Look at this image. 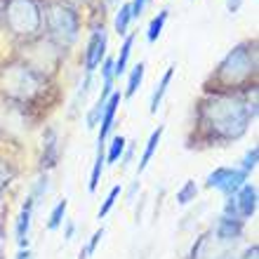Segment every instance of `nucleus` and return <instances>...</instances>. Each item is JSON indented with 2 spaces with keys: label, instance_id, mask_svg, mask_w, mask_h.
Segmentation results:
<instances>
[{
  "label": "nucleus",
  "instance_id": "2",
  "mask_svg": "<svg viewBox=\"0 0 259 259\" xmlns=\"http://www.w3.org/2000/svg\"><path fill=\"white\" fill-rule=\"evenodd\" d=\"M257 66V52H254V42H243L236 50H231L226 59L219 64L217 68V80L224 85H238V82L247 80L254 73Z\"/></svg>",
  "mask_w": 259,
  "mask_h": 259
},
{
  "label": "nucleus",
  "instance_id": "10",
  "mask_svg": "<svg viewBox=\"0 0 259 259\" xmlns=\"http://www.w3.org/2000/svg\"><path fill=\"white\" fill-rule=\"evenodd\" d=\"M33 198L28 196L24 207L19 212V219H17V240H19V245L24 247L28 243V229H31V214H33Z\"/></svg>",
  "mask_w": 259,
  "mask_h": 259
},
{
  "label": "nucleus",
  "instance_id": "12",
  "mask_svg": "<svg viewBox=\"0 0 259 259\" xmlns=\"http://www.w3.org/2000/svg\"><path fill=\"white\" fill-rule=\"evenodd\" d=\"M243 233V222L240 219L222 217L217 224V238L219 240H236Z\"/></svg>",
  "mask_w": 259,
  "mask_h": 259
},
{
  "label": "nucleus",
  "instance_id": "33",
  "mask_svg": "<svg viewBox=\"0 0 259 259\" xmlns=\"http://www.w3.org/2000/svg\"><path fill=\"white\" fill-rule=\"evenodd\" d=\"M14 259H31V252H28V250H21V252L17 254Z\"/></svg>",
  "mask_w": 259,
  "mask_h": 259
},
{
  "label": "nucleus",
  "instance_id": "35",
  "mask_svg": "<svg viewBox=\"0 0 259 259\" xmlns=\"http://www.w3.org/2000/svg\"><path fill=\"white\" fill-rule=\"evenodd\" d=\"M68 3H88V0H68Z\"/></svg>",
  "mask_w": 259,
  "mask_h": 259
},
{
  "label": "nucleus",
  "instance_id": "21",
  "mask_svg": "<svg viewBox=\"0 0 259 259\" xmlns=\"http://www.w3.org/2000/svg\"><path fill=\"white\" fill-rule=\"evenodd\" d=\"M66 207H68V200H59V203L55 205V210H52V214H50V222H48V229L50 231H55V229H59L64 222V214H66Z\"/></svg>",
  "mask_w": 259,
  "mask_h": 259
},
{
  "label": "nucleus",
  "instance_id": "15",
  "mask_svg": "<svg viewBox=\"0 0 259 259\" xmlns=\"http://www.w3.org/2000/svg\"><path fill=\"white\" fill-rule=\"evenodd\" d=\"M132 42H135V35H127L120 48V55L118 59H113V75H123L125 73V66H127V59H130V52H132Z\"/></svg>",
  "mask_w": 259,
  "mask_h": 259
},
{
  "label": "nucleus",
  "instance_id": "18",
  "mask_svg": "<svg viewBox=\"0 0 259 259\" xmlns=\"http://www.w3.org/2000/svg\"><path fill=\"white\" fill-rule=\"evenodd\" d=\"M130 21H132V7H130V3H125V5H120V10H118L113 26H116V31L120 35H125L130 28Z\"/></svg>",
  "mask_w": 259,
  "mask_h": 259
},
{
  "label": "nucleus",
  "instance_id": "20",
  "mask_svg": "<svg viewBox=\"0 0 259 259\" xmlns=\"http://www.w3.org/2000/svg\"><path fill=\"white\" fill-rule=\"evenodd\" d=\"M102 170H104V146H99L97 149V158H95V167H92V177H90V191H95L97 186H99Z\"/></svg>",
  "mask_w": 259,
  "mask_h": 259
},
{
  "label": "nucleus",
  "instance_id": "23",
  "mask_svg": "<svg viewBox=\"0 0 259 259\" xmlns=\"http://www.w3.org/2000/svg\"><path fill=\"white\" fill-rule=\"evenodd\" d=\"M196 196H198L196 182H186V184L177 191V203H179V205H189L191 200H196Z\"/></svg>",
  "mask_w": 259,
  "mask_h": 259
},
{
  "label": "nucleus",
  "instance_id": "32",
  "mask_svg": "<svg viewBox=\"0 0 259 259\" xmlns=\"http://www.w3.org/2000/svg\"><path fill=\"white\" fill-rule=\"evenodd\" d=\"M73 229H75L73 222H68V224H66V233H64V238H66V240L73 238Z\"/></svg>",
  "mask_w": 259,
  "mask_h": 259
},
{
  "label": "nucleus",
  "instance_id": "7",
  "mask_svg": "<svg viewBox=\"0 0 259 259\" xmlns=\"http://www.w3.org/2000/svg\"><path fill=\"white\" fill-rule=\"evenodd\" d=\"M104 55H106V33H104V28H95V33L88 42V50H85V71L92 73L102 64Z\"/></svg>",
  "mask_w": 259,
  "mask_h": 259
},
{
  "label": "nucleus",
  "instance_id": "34",
  "mask_svg": "<svg viewBox=\"0 0 259 259\" xmlns=\"http://www.w3.org/2000/svg\"><path fill=\"white\" fill-rule=\"evenodd\" d=\"M245 259H257V247H252V250L245 254Z\"/></svg>",
  "mask_w": 259,
  "mask_h": 259
},
{
  "label": "nucleus",
  "instance_id": "28",
  "mask_svg": "<svg viewBox=\"0 0 259 259\" xmlns=\"http://www.w3.org/2000/svg\"><path fill=\"white\" fill-rule=\"evenodd\" d=\"M102 75H104V82H113V78H116V75H113V59H111V57L104 62Z\"/></svg>",
  "mask_w": 259,
  "mask_h": 259
},
{
  "label": "nucleus",
  "instance_id": "5",
  "mask_svg": "<svg viewBox=\"0 0 259 259\" xmlns=\"http://www.w3.org/2000/svg\"><path fill=\"white\" fill-rule=\"evenodd\" d=\"M48 26L50 33L55 35L62 45H71L78 38V14L68 5L52 3L48 7Z\"/></svg>",
  "mask_w": 259,
  "mask_h": 259
},
{
  "label": "nucleus",
  "instance_id": "25",
  "mask_svg": "<svg viewBox=\"0 0 259 259\" xmlns=\"http://www.w3.org/2000/svg\"><path fill=\"white\" fill-rule=\"evenodd\" d=\"M257 156H259V149L252 146V149L245 153V158H243V172H250L257 167Z\"/></svg>",
  "mask_w": 259,
  "mask_h": 259
},
{
  "label": "nucleus",
  "instance_id": "27",
  "mask_svg": "<svg viewBox=\"0 0 259 259\" xmlns=\"http://www.w3.org/2000/svg\"><path fill=\"white\" fill-rule=\"evenodd\" d=\"M102 238H104V229H99V231L92 233V238H90L88 247H85V252H88V257H90V254H95V250H97V245H99V240H102Z\"/></svg>",
  "mask_w": 259,
  "mask_h": 259
},
{
  "label": "nucleus",
  "instance_id": "11",
  "mask_svg": "<svg viewBox=\"0 0 259 259\" xmlns=\"http://www.w3.org/2000/svg\"><path fill=\"white\" fill-rule=\"evenodd\" d=\"M111 92H113V82H104V90H102V95H99V99H97V104L92 106V111L88 113V127H97L99 125V120H102L104 116V109H106V102H109V97Z\"/></svg>",
  "mask_w": 259,
  "mask_h": 259
},
{
  "label": "nucleus",
  "instance_id": "17",
  "mask_svg": "<svg viewBox=\"0 0 259 259\" xmlns=\"http://www.w3.org/2000/svg\"><path fill=\"white\" fill-rule=\"evenodd\" d=\"M167 10H160V12L151 19L149 24V31H146V38H149V42H156L158 40V35L163 33V26H165V21H167Z\"/></svg>",
  "mask_w": 259,
  "mask_h": 259
},
{
  "label": "nucleus",
  "instance_id": "8",
  "mask_svg": "<svg viewBox=\"0 0 259 259\" xmlns=\"http://www.w3.org/2000/svg\"><path fill=\"white\" fill-rule=\"evenodd\" d=\"M233 203H236V210H238L240 219L252 217L257 212V189L252 184H243L238 189V193L233 196Z\"/></svg>",
  "mask_w": 259,
  "mask_h": 259
},
{
  "label": "nucleus",
  "instance_id": "22",
  "mask_svg": "<svg viewBox=\"0 0 259 259\" xmlns=\"http://www.w3.org/2000/svg\"><path fill=\"white\" fill-rule=\"evenodd\" d=\"M144 68H146V64H144V62H139L135 68H132V73H130V82H127V92H125V97H132V95L137 92V88L142 85Z\"/></svg>",
  "mask_w": 259,
  "mask_h": 259
},
{
  "label": "nucleus",
  "instance_id": "24",
  "mask_svg": "<svg viewBox=\"0 0 259 259\" xmlns=\"http://www.w3.org/2000/svg\"><path fill=\"white\" fill-rule=\"evenodd\" d=\"M120 193H123V189H120V186H113V189H111V191H109V196H106V200H104V205H102V207H99V219H102V217H106V214H109V212H111V207L116 205V200H118V196H120Z\"/></svg>",
  "mask_w": 259,
  "mask_h": 259
},
{
  "label": "nucleus",
  "instance_id": "26",
  "mask_svg": "<svg viewBox=\"0 0 259 259\" xmlns=\"http://www.w3.org/2000/svg\"><path fill=\"white\" fill-rule=\"evenodd\" d=\"M10 179H12V170H10V165L5 160H0V193L5 191V186L10 184Z\"/></svg>",
  "mask_w": 259,
  "mask_h": 259
},
{
  "label": "nucleus",
  "instance_id": "16",
  "mask_svg": "<svg viewBox=\"0 0 259 259\" xmlns=\"http://www.w3.org/2000/svg\"><path fill=\"white\" fill-rule=\"evenodd\" d=\"M57 153H59V146H57V135L50 130L48 132V142H45V156H42V167H52L57 163Z\"/></svg>",
  "mask_w": 259,
  "mask_h": 259
},
{
  "label": "nucleus",
  "instance_id": "9",
  "mask_svg": "<svg viewBox=\"0 0 259 259\" xmlns=\"http://www.w3.org/2000/svg\"><path fill=\"white\" fill-rule=\"evenodd\" d=\"M118 104H120V92H111L109 102H106V109H104V116H102V120H99V125H102V130H99V146H104V139H106V135H109L111 125H113Z\"/></svg>",
  "mask_w": 259,
  "mask_h": 259
},
{
  "label": "nucleus",
  "instance_id": "1",
  "mask_svg": "<svg viewBox=\"0 0 259 259\" xmlns=\"http://www.w3.org/2000/svg\"><path fill=\"white\" fill-rule=\"evenodd\" d=\"M254 116H257L254 104L250 106L238 97L219 95L210 97V99H205L200 104V123L217 139H238V137H243Z\"/></svg>",
  "mask_w": 259,
  "mask_h": 259
},
{
  "label": "nucleus",
  "instance_id": "3",
  "mask_svg": "<svg viewBox=\"0 0 259 259\" xmlns=\"http://www.w3.org/2000/svg\"><path fill=\"white\" fill-rule=\"evenodd\" d=\"M5 21L14 35H35L42 24L40 7L35 0H7Z\"/></svg>",
  "mask_w": 259,
  "mask_h": 259
},
{
  "label": "nucleus",
  "instance_id": "6",
  "mask_svg": "<svg viewBox=\"0 0 259 259\" xmlns=\"http://www.w3.org/2000/svg\"><path fill=\"white\" fill-rule=\"evenodd\" d=\"M247 172L233 170V167H217L214 172L207 175V186L210 189H219L226 198H231L238 193V189L245 184Z\"/></svg>",
  "mask_w": 259,
  "mask_h": 259
},
{
  "label": "nucleus",
  "instance_id": "4",
  "mask_svg": "<svg viewBox=\"0 0 259 259\" xmlns=\"http://www.w3.org/2000/svg\"><path fill=\"white\" fill-rule=\"evenodd\" d=\"M0 88L5 90L10 97L17 99H31V97L40 90L38 75L26 66H10L0 75Z\"/></svg>",
  "mask_w": 259,
  "mask_h": 259
},
{
  "label": "nucleus",
  "instance_id": "13",
  "mask_svg": "<svg viewBox=\"0 0 259 259\" xmlns=\"http://www.w3.org/2000/svg\"><path fill=\"white\" fill-rule=\"evenodd\" d=\"M172 73H175V66H170L167 71H165L163 78H160V82H158L156 90H153V95H151V113H156L158 106H160V102H163L165 90H167V85H170V80H172Z\"/></svg>",
  "mask_w": 259,
  "mask_h": 259
},
{
  "label": "nucleus",
  "instance_id": "31",
  "mask_svg": "<svg viewBox=\"0 0 259 259\" xmlns=\"http://www.w3.org/2000/svg\"><path fill=\"white\" fill-rule=\"evenodd\" d=\"M132 151H135V146H130L127 153H125V156H120V160H123V167H127L130 160H132Z\"/></svg>",
  "mask_w": 259,
  "mask_h": 259
},
{
  "label": "nucleus",
  "instance_id": "19",
  "mask_svg": "<svg viewBox=\"0 0 259 259\" xmlns=\"http://www.w3.org/2000/svg\"><path fill=\"white\" fill-rule=\"evenodd\" d=\"M125 139L123 137H113V142H111V146H109V153L104 156V160L109 165H113V163H118L120 160V156H123V151H125Z\"/></svg>",
  "mask_w": 259,
  "mask_h": 259
},
{
  "label": "nucleus",
  "instance_id": "30",
  "mask_svg": "<svg viewBox=\"0 0 259 259\" xmlns=\"http://www.w3.org/2000/svg\"><path fill=\"white\" fill-rule=\"evenodd\" d=\"M240 5H243V0H226V10H229V12H238L240 10Z\"/></svg>",
  "mask_w": 259,
  "mask_h": 259
},
{
  "label": "nucleus",
  "instance_id": "14",
  "mask_svg": "<svg viewBox=\"0 0 259 259\" xmlns=\"http://www.w3.org/2000/svg\"><path fill=\"white\" fill-rule=\"evenodd\" d=\"M160 137H163V127H158L156 132H151L149 142H146V149H144V153H142V160H139V172H144L146 170V165L151 163V158H153L158 144H160Z\"/></svg>",
  "mask_w": 259,
  "mask_h": 259
},
{
  "label": "nucleus",
  "instance_id": "29",
  "mask_svg": "<svg viewBox=\"0 0 259 259\" xmlns=\"http://www.w3.org/2000/svg\"><path fill=\"white\" fill-rule=\"evenodd\" d=\"M146 3H149V0H132V3H130V7H132V19H139V17H142Z\"/></svg>",
  "mask_w": 259,
  "mask_h": 259
}]
</instances>
